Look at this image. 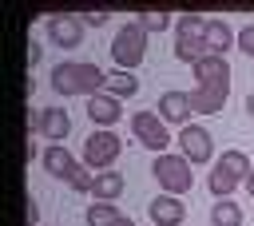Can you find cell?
Returning a JSON list of instances; mask_svg holds the SVG:
<instances>
[{
  "mask_svg": "<svg viewBox=\"0 0 254 226\" xmlns=\"http://www.w3.org/2000/svg\"><path fill=\"white\" fill-rule=\"evenodd\" d=\"M28 135H44L48 143H64L71 135V115L64 107H40L28 111Z\"/></svg>",
  "mask_w": 254,
  "mask_h": 226,
  "instance_id": "6",
  "label": "cell"
},
{
  "mask_svg": "<svg viewBox=\"0 0 254 226\" xmlns=\"http://www.w3.org/2000/svg\"><path fill=\"white\" fill-rule=\"evenodd\" d=\"M218 167H222L226 174H234L238 182H246V178H250V170H254V167H250V159H246V151H234V147L218 155Z\"/></svg>",
  "mask_w": 254,
  "mask_h": 226,
  "instance_id": "20",
  "label": "cell"
},
{
  "mask_svg": "<svg viewBox=\"0 0 254 226\" xmlns=\"http://www.w3.org/2000/svg\"><path fill=\"white\" fill-rule=\"evenodd\" d=\"M48 40L56 48H79L83 40V20L79 16H48Z\"/></svg>",
  "mask_w": 254,
  "mask_h": 226,
  "instance_id": "11",
  "label": "cell"
},
{
  "mask_svg": "<svg viewBox=\"0 0 254 226\" xmlns=\"http://www.w3.org/2000/svg\"><path fill=\"white\" fill-rule=\"evenodd\" d=\"M210 226H242V206L234 198H214L210 206Z\"/></svg>",
  "mask_w": 254,
  "mask_h": 226,
  "instance_id": "18",
  "label": "cell"
},
{
  "mask_svg": "<svg viewBox=\"0 0 254 226\" xmlns=\"http://www.w3.org/2000/svg\"><path fill=\"white\" fill-rule=\"evenodd\" d=\"M151 174H155V182L163 186V194H187L190 190V182H194V174H190V163L183 159V155H175V151H163V155H155V163H151Z\"/></svg>",
  "mask_w": 254,
  "mask_h": 226,
  "instance_id": "3",
  "label": "cell"
},
{
  "mask_svg": "<svg viewBox=\"0 0 254 226\" xmlns=\"http://www.w3.org/2000/svg\"><path fill=\"white\" fill-rule=\"evenodd\" d=\"M238 48H242V52L254 59V20H250L246 28H238Z\"/></svg>",
  "mask_w": 254,
  "mask_h": 226,
  "instance_id": "25",
  "label": "cell"
},
{
  "mask_svg": "<svg viewBox=\"0 0 254 226\" xmlns=\"http://www.w3.org/2000/svg\"><path fill=\"white\" fill-rule=\"evenodd\" d=\"M135 20L143 24V32H163V28H171L175 16H167V12H139Z\"/></svg>",
  "mask_w": 254,
  "mask_h": 226,
  "instance_id": "24",
  "label": "cell"
},
{
  "mask_svg": "<svg viewBox=\"0 0 254 226\" xmlns=\"http://www.w3.org/2000/svg\"><path fill=\"white\" fill-rule=\"evenodd\" d=\"M131 135H135L143 147H151L155 155H163V151L171 147V131H167V123L159 119V111H135V115H131Z\"/></svg>",
  "mask_w": 254,
  "mask_h": 226,
  "instance_id": "7",
  "label": "cell"
},
{
  "mask_svg": "<svg viewBox=\"0 0 254 226\" xmlns=\"http://www.w3.org/2000/svg\"><path fill=\"white\" fill-rule=\"evenodd\" d=\"M123 218V210L115 206V202H91L87 206V214H83V222L87 226H115Z\"/></svg>",
  "mask_w": 254,
  "mask_h": 226,
  "instance_id": "21",
  "label": "cell"
},
{
  "mask_svg": "<svg viewBox=\"0 0 254 226\" xmlns=\"http://www.w3.org/2000/svg\"><path fill=\"white\" fill-rule=\"evenodd\" d=\"M79 20H83V24H91V28H99V24H107V12H83Z\"/></svg>",
  "mask_w": 254,
  "mask_h": 226,
  "instance_id": "27",
  "label": "cell"
},
{
  "mask_svg": "<svg viewBox=\"0 0 254 226\" xmlns=\"http://www.w3.org/2000/svg\"><path fill=\"white\" fill-rule=\"evenodd\" d=\"M115 226H135V222H131V218H127V214H123V218H119V222H115Z\"/></svg>",
  "mask_w": 254,
  "mask_h": 226,
  "instance_id": "30",
  "label": "cell"
},
{
  "mask_svg": "<svg viewBox=\"0 0 254 226\" xmlns=\"http://www.w3.org/2000/svg\"><path fill=\"white\" fill-rule=\"evenodd\" d=\"M194 111H190V99H187V91H163L159 95V119L171 127H187V119H190Z\"/></svg>",
  "mask_w": 254,
  "mask_h": 226,
  "instance_id": "12",
  "label": "cell"
},
{
  "mask_svg": "<svg viewBox=\"0 0 254 226\" xmlns=\"http://www.w3.org/2000/svg\"><path fill=\"white\" fill-rule=\"evenodd\" d=\"M246 115H250V119H254V91H250V95H246Z\"/></svg>",
  "mask_w": 254,
  "mask_h": 226,
  "instance_id": "28",
  "label": "cell"
},
{
  "mask_svg": "<svg viewBox=\"0 0 254 226\" xmlns=\"http://www.w3.org/2000/svg\"><path fill=\"white\" fill-rule=\"evenodd\" d=\"M190 71H194V83H230V63H226V56H206V59H198Z\"/></svg>",
  "mask_w": 254,
  "mask_h": 226,
  "instance_id": "15",
  "label": "cell"
},
{
  "mask_svg": "<svg viewBox=\"0 0 254 226\" xmlns=\"http://www.w3.org/2000/svg\"><path fill=\"white\" fill-rule=\"evenodd\" d=\"M147 214H151L155 226H183L187 206H183V198H175V194H159V198H151Z\"/></svg>",
  "mask_w": 254,
  "mask_h": 226,
  "instance_id": "13",
  "label": "cell"
},
{
  "mask_svg": "<svg viewBox=\"0 0 254 226\" xmlns=\"http://www.w3.org/2000/svg\"><path fill=\"white\" fill-rule=\"evenodd\" d=\"M52 87H56L60 95H83V99H91V95H99V91L107 87V71H103L99 63L64 59V63L52 67Z\"/></svg>",
  "mask_w": 254,
  "mask_h": 226,
  "instance_id": "1",
  "label": "cell"
},
{
  "mask_svg": "<svg viewBox=\"0 0 254 226\" xmlns=\"http://www.w3.org/2000/svg\"><path fill=\"white\" fill-rule=\"evenodd\" d=\"M24 226H40V206H36L32 194H28V202H24Z\"/></svg>",
  "mask_w": 254,
  "mask_h": 226,
  "instance_id": "26",
  "label": "cell"
},
{
  "mask_svg": "<svg viewBox=\"0 0 254 226\" xmlns=\"http://www.w3.org/2000/svg\"><path fill=\"white\" fill-rule=\"evenodd\" d=\"M206 186H210V194H214V198H230V190L238 186V178H234V174H226V170L214 163V167H210V178H206Z\"/></svg>",
  "mask_w": 254,
  "mask_h": 226,
  "instance_id": "22",
  "label": "cell"
},
{
  "mask_svg": "<svg viewBox=\"0 0 254 226\" xmlns=\"http://www.w3.org/2000/svg\"><path fill=\"white\" fill-rule=\"evenodd\" d=\"M87 119H91L99 131H111V123L123 119V99H115V95H107V91L91 95V99H87Z\"/></svg>",
  "mask_w": 254,
  "mask_h": 226,
  "instance_id": "10",
  "label": "cell"
},
{
  "mask_svg": "<svg viewBox=\"0 0 254 226\" xmlns=\"http://www.w3.org/2000/svg\"><path fill=\"white\" fill-rule=\"evenodd\" d=\"M119 151H123V139L115 135V131H91L87 135V143H83V167H91L95 174H103V170H111V163L119 159Z\"/></svg>",
  "mask_w": 254,
  "mask_h": 226,
  "instance_id": "5",
  "label": "cell"
},
{
  "mask_svg": "<svg viewBox=\"0 0 254 226\" xmlns=\"http://www.w3.org/2000/svg\"><path fill=\"white\" fill-rule=\"evenodd\" d=\"M107 95H115V99H131L135 91H139V79L131 75V71H107V87H103Z\"/></svg>",
  "mask_w": 254,
  "mask_h": 226,
  "instance_id": "19",
  "label": "cell"
},
{
  "mask_svg": "<svg viewBox=\"0 0 254 226\" xmlns=\"http://www.w3.org/2000/svg\"><path fill=\"white\" fill-rule=\"evenodd\" d=\"M206 20L210 16H194V12H187V16L175 20V56L183 63H190V67L210 56L206 52Z\"/></svg>",
  "mask_w": 254,
  "mask_h": 226,
  "instance_id": "2",
  "label": "cell"
},
{
  "mask_svg": "<svg viewBox=\"0 0 254 226\" xmlns=\"http://www.w3.org/2000/svg\"><path fill=\"white\" fill-rule=\"evenodd\" d=\"M187 99H190L194 115H218L226 107V99H230V83H194L187 91Z\"/></svg>",
  "mask_w": 254,
  "mask_h": 226,
  "instance_id": "9",
  "label": "cell"
},
{
  "mask_svg": "<svg viewBox=\"0 0 254 226\" xmlns=\"http://www.w3.org/2000/svg\"><path fill=\"white\" fill-rule=\"evenodd\" d=\"M143 56H147V32H143L139 20H131V24H123V28L115 32V40H111V59L119 63V71H131V67L143 63Z\"/></svg>",
  "mask_w": 254,
  "mask_h": 226,
  "instance_id": "4",
  "label": "cell"
},
{
  "mask_svg": "<svg viewBox=\"0 0 254 226\" xmlns=\"http://www.w3.org/2000/svg\"><path fill=\"white\" fill-rule=\"evenodd\" d=\"M79 167V159L67 151V147H60V143H52V147H44V170L52 174V178H67L71 170Z\"/></svg>",
  "mask_w": 254,
  "mask_h": 226,
  "instance_id": "14",
  "label": "cell"
},
{
  "mask_svg": "<svg viewBox=\"0 0 254 226\" xmlns=\"http://www.w3.org/2000/svg\"><path fill=\"white\" fill-rule=\"evenodd\" d=\"M230 44H238V32L226 20H206V52L210 56H226Z\"/></svg>",
  "mask_w": 254,
  "mask_h": 226,
  "instance_id": "16",
  "label": "cell"
},
{
  "mask_svg": "<svg viewBox=\"0 0 254 226\" xmlns=\"http://www.w3.org/2000/svg\"><path fill=\"white\" fill-rule=\"evenodd\" d=\"M127 190V178L119 174V170H103V174H95V202H115L119 194Z\"/></svg>",
  "mask_w": 254,
  "mask_h": 226,
  "instance_id": "17",
  "label": "cell"
},
{
  "mask_svg": "<svg viewBox=\"0 0 254 226\" xmlns=\"http://www.w3.org/2000/svg\"><path fill=\"white\" fill-rule=\"evenodd\" d=\"M179 155L190 163V167H198V163H210L214 159V143H210V131L202 127V123H187L183 131H179Z\"/></svg>",
  "mask_w": 254,
  "mask_h": 226,
  "instance_id": "8",
  "label": "cell"
},
{
  "mask_svg": "<svg viewBox=\"0 0 254 226\" xmlns=\"http://www.w3.org/2000/svg\"><path fill=\"white\" fill-rule=\"evenodd\" d=\"M67 186H71V190H95V170L79 163V167L67 174Z\"/></svg>",
  "mask_w": 254,
  "mask_h": 226,
  "instance_id": "23",
  "label": "cell"
},
{
  "mask_svg": "<svg viewBox=\"0 0 254 226\" xmlns=\"http://www.w3.org/2000/svg\"><path fill=\"white\" fill-rule=\"evenodd\" d=\"M242 186H246V194H250V198H254V170H250V178H246V182H242Z\"/></svg>",
  "mask_w": 254,
  "mask_h": 226,
  "instance_id": "29",
  "label": "cell"
}]
</instances>
